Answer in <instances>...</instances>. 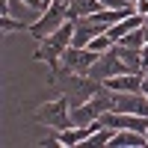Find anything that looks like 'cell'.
I'll return each instance as SVG.
<instances>
[{"label": "cell", "instance_id": "3957f363", "mask_svg": "<svg viewBox=\"0 0 148 148\" xmlns=\"http://www.w3.org/2000/svg\"><path fill=\"white\" fill-rule=\"evenodd\" d=\"M98 62V53L89 51V47H68V51L62 53V62H59V68L62 71H71V74H89L92 65Z\"/></svg>", "mask_w": 148, "mask_h": 148}, {"label": "cell", "instance_id": "5b68a950", "mask_svg": "<svg viewBox=\"0 0 148 148\" xmlns=\"http://www.w3.org/2000/svg\"><path fill=\"white\" fill-rule=\"evenodd\" d=\"M65 21H68V18H65V9L53 3L51 9H45V12H42V18H39V21H36L33 27H30V36H33L36 42H42L45 36H51L53 30H59Z\"/></svg>", "mask_w": 148, "mask_h": 148}, {"label": "cell", "instance_id": "8fae6325", "mask_svg": "<svg viewBox=\"0 0 148 148\" xmlns=\"http://www.w3.org/2000/svg\"><path fill=\"white\" fill-rule=\"evenodd\" d=\"M116 45H119V42H116L110 33H101V36H95V39H92L89 45H86V47H89V51H95L98 56H101V53H107V51H113Z\"/></svg>", "mask_w": 148, "mask_h": 148}, {"label": "cell", "instance_id": "8992f818", "mask_svg": "<svg viewBox=\"0 0 148 148\" xmlns=\"http://www.w3.org/2000/svg\"><path fill=\"white\" fill-rule=\"evenodd\" d=\"M113 110L119 113H136V116H148V98L142 92H116Z\"/></svg>", "mask_w": 148, "mask_h": 148}, {"label": "cell", "instance_id": "ac0fdd59", "mask_svg": "<svg viewBox=\"0 0 148 148\" xmlns=\"http://www.w3.org/2000/svg\"><path fill=\"white\" fill-rule=\"evenodd\" d=\"M145 24H148V18H145Z\"/></svg>", "mask_w": 148, "mask_h": 148}, {"label": "cell", "instance_id": "4fadbf2b", "mask_svg": "<svg viewBox=\"0 0 148 148\" xmlns=\"http://www.w3.org/2000/svg\"><path fill=\"white\" fill-rule=\"evenodd\" d=\"M24 3H30V6H36V9H42V12H45V6H42V0H24Z\"/></svg>", "mask_w": 148, "mask_h": 148}, {"label": "cell", "instance_id": "30bf717a", "mask_svg": "<svg viewBox=\"0 0 148 148\" xmlns=\"http://www.w3.org/2000/svg\"><path fill=\"white\" fill-rule=\"evenodd\" d=\"M119 45H127V47H139V51H142V47L148 45V30H145V24H142V27H136V30H130V33L125 36V39H119Z\"/></svg>", "mask_w": 148, "mask_h": 148}, {"label": "cell", "instance_id": "6da1fadb", "mask_svg": "<svg viewBox=\"0 0 148 148\" xmlns=\"http://www.w3.org/2000/svg\"><path fill=\"white\" fill-rule=\"evenodd\" d=\"M71 36H74V21L68 18L59 30H53L51 36H45V39L39 42V47H36V53H33V59L36 62H42V65H47V68H59V62H62V53L71 47Z\"/></svg>", "mask_w": 148, "mask_h": 148}, {"label": "cell", "instance_id": "52a82bcc", "mask_svg": "<svg viewBox=\"0 0 148 148\" xmlns=\"http://www.w3.org/2000/svg\"><path fill=\"white\" fill-rule=\"evenodd\" d=\"M104 86L113 89V92H142V74L125 71V74H116V77L104 80Z\"/></svg>", "mask_w": 148, "mask_h": 148}, {"label": "cell", "instance_id": "5bb4252c", "mask_svg": "<svg viewBox=\"0 0 148 148\" xmlns=\"http://www.w3.org/2000/svg\"><path fill=\"white\" fill-rule=\"evenodd\" d=\"M142 95L148 98V77H145V74H142Z\"/></svg>", "mask_w": 148, "mask_h": 148}, {"label": "cell", "instance_id": "2e32d148", "mask_svg": "<svg viewBox=\"0 0 148 148\" xmlns=\"http://www.w3.org/2000/svg\"><path fill=\"white\" fill-rule=\"evenodd\" d=\"M142 74H145V77H148V65H145V71H142Z\"/></svg>", "mask_w": 148, "mask_h": 148}, {"label": "cell", "instance_id": "ba28073f", "mask_svg": "<svg viewBox=\"0 0 148 148\" xmlns=\"http://www.w3.org/2000/svg\"><path fill=\"white\" fill-rule=\"evenodd\" d=\"M142 145H148V139L139 130H113V139H110V148H142Z\"/></svg>", "mask_w": 148, "mask_h": 148}, {"label": "cell", "instance_id": "e0dca14e", "mask_svg": "<svg viewBox=\"0 0 148 148\" xmlns=\"http://www.w3.org/2000/svg\"><path fill=\"white\" fill-rule=\"evenodd\" d=\"M145 139H148V130H145Z\"/></svg>", "mask_w": 148, "mask_h": 148}, {"label": "cell", "instance_id": "d6986e66", "mask_svg": "<svg viewBox=\"0 0 148 148\" xmlns=\"http://www.w3.org/2000/svg\"><path fill=\"white\" fill-rule=\"evenodd\" d=\"M130 3H133V0H130Z\"/></svg>", "mask_w": 148, "mask_h": 148}, {"label": "cell", "instance_id": "7a4b0ae2", "mask_svg": "<svg viewBox=\"0 0 148 148\" xmlns=\"http://www.w3.org/2000/svg\"><path fill=\"white\" fill-rule=\"evenodd\" d=\"M33 119L51 130H65V127H71V101L65 95H56L53 101H45L36 107Z\"/></svg>", "mask_w": 148, "mask_h": 148}, {"label": "cell", "instance_id": "7c38bea8", "mask_svg": "<svg viewBox=\"0 0 148 148\" xmlns=\"http://www.w3.org/2000/svg\"><path fill=\"white\" fill-rule=\"evenodd\" d=\"M133 12L142 18H148V0H133Z\"/></svg>", "mask_w": 148, "mask_h": 148}, {"label": "cell", "instance_id": "9c48e42d", "mask_svg": "<svg viewBox=\"0 0 148 148\" xmlns=\"http://www.w3.org/2000/svg\"><path fill=\"white\" fill-rule=\"evenodd\" d=\"M98 9H104L101 0H71V3L65 6V18L77 21V18H86V15H95Z\"/></svg>", "mask_w": 148, "mask_h": 148}, {"label": "cell", "instance_id": "9a60e30c", "mask_svg": "<svg viewBox=\"0 0 148 148\" xmlns=\"http://www.w3.org/2000/svg\"><path fill=\"white\" fill-rule=\"evenodd\" d=\"M53 3H56V0H42V6H45V9H51Z\"/></svg>", "mask_w": 148, "mask_h": 148}, {"label": "cell", "instance_id": "277c9868", "mask_svg": "<svg viewBox=\"0 0 148 148\" xmlns=\"http://www.w3.org/2000/svg\"><path fill=\"white\" fill-rule=\"evenodd\" d=\"M127 71V65L121 62V56H119V51L113 47V51H107V53H101L98 56V62L92 65V71H89V77L95 80V83H104V80H110V77H116V74H125Z\"/></svg>", "mask_w": 148, "mask_h": 148}]
</instances>
